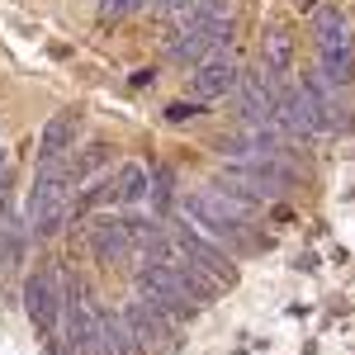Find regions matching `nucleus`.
<instances>
[{"label": "nucleus", "mask_w": 355, "mask_h": 355, "mask_svg": "<svg viewBox=\"0 0 355 355\" xmlns=\"http://www.w3.org/2000/svg\"><path fill=\"white\" fill-rule=\"evenodd\" d=\"M180 209H185V218L209 237V242H218L227 256H251V251H261V242L251 237V223H242V218H232V214H223L218 204L209 199V194L199 190V194H190V199H180Z\"/></svg>", "instance_id": "2"}, {"label": "nucleus", "mask_w": 355, "mask_h": 355, "mask_svg": "<svg viewBox=\"0 0 355 355\" xmlns=\"http://www.w3.org/2000/svg\"><path fill=\"white\" fill-rule=\"evenodd\" d=\"M261 67L270 71V76H289L294 71V33L284 24H275L266 33V43H261Z\"/></svg>", "instance_id": "14"}, {"label": "nucleus", "mask_w": 355, "mask_h": 355, "mask_svg": "<svg viewBox=\"0 0 355 355\" xmlns=\"http://www.w3.org/2000/svg\"><path fill=\"white\" fill-rule=\"evenodd\" d=\"M166 232H171V242L180 246V256L194 261L204 275H214V279L227 284V289L237 284V256H227L218 242H209L199 227H190V218H185V223H166Z\"/></svg>", "instance_id": "7"}, {"label": "nucleus", "mask_w": 355, "mask_h": 355, "mask_svg": "<svg viewBox=\"0 0 355 355\" xmlns=\"http://www.w3.org/2000/svg\"><path fill=\"white\" fill-rule=\"evenodd\" d=\"M114 204H147V166L137 162H123L119 175H114Z\"/></svg>", "instance_id": "18"}, {"label": "nucleus", "mask_w": 355, "mask_h": 355, "mask_svg": "<svg viewBox=\"0 0 355 355\" xmlns=\"http://www.w3.org/2000/svg\"><path fill=\"white\" fill-rule=\"evenodd\" d=\"M318 76L331 85V90H346L355 85V48H318Z\"/></svg>", "instance_id": "16"}, {"label": "nucleus", "mask_w": 355, "mask_h": 355, "mask_svg": "<svg viewBox=\"0 0 355 355\" xmlns=\"http://www.w3.org/2000/svg\"><path fill=\"white\" fill-rule=\"evenodd\" d=\"M313 38H318V48H355L351 19H346L336 5H327V10L313 15Z\"/></svg>", "instance_id": "15"}, {"label": "nucleus", "mask_w": 355, "mask_h": 355, "mask_svg": "<svg viewBox=\"0 0 355 355\" xmlns=\"http://www.w3.org/2000/svg\"><path fill=\"white\" fill-rule=\"evenodd\" d=\"M67 270L62 266H48V270H33L24 279V313H28V322H33V331L38 336H48L53 341V351H57V318H62V299H67Z\"/></svg>", "instance_id": "4"}, {"label": "nucleus", "mask_w": 355, "mask_h": 355, "mask_svg": "<svg viewBox=\"0 0 355 355\" xmlns=\"http://www.w3.org/2000/svg\"><path fill=\"white\" fill-rule=\"evenodd\" d=\"M57 355H100V313L81 284H67L62 318H57Z\"/></svg>", "instance_id": "3"}, {"label": "nucleus", "mask_w": 355, "mask_h": 355, "mask_svg": "<svg viewBox=\"0 0 355 355\" xmlns=\"http://www.w3.org/2000/svg\"><path fill=\"white\" fill-rule=\"evenodd\" d=\"M147 204H152V218H166V209L175 204V171L171 166L147 171Z\"/></svg>", "instance_id": "19"}, {"label": "nucleus", "mask_w": 355, "mask_h": 355, "mask_svg": "<svg viewBox=\"0 0 355 355\" xmlns=\"http://www.w3.org/2000/svg\"><path fill=\"white\" fill-rule=\"evenodd\" d=\"M152 81H157V71H147V67L133 71V90H142V85H152Z\"/></svg>", "instance_id": "23"}, {"label": "nucleus", "mask_w": 355, "mask_h": 355, "mask_svg": "<svg viewBox=\"0 0 355 355\" xmlns=\"http://www.w3.org/2000/svg\"><path fill=\"white\" fill-rule=\"evenodd\" d=\"M71 162H38L33 171V190H28V204H24V223L33 232V242H48L57 237L67 218H71Z\"/></svg>", "instance_id": "1"}, {"label": "nucleus", "mask_w": 355, "mask_h": 355, "mask_svg": "<svg viewBox=\"0 0 355 355\" xmlns=\"http://www.w3.org/2000/svg\"><path fill=\"white\" fill-rule=\"evenodd\" d=\"M199 100H175V105H166V123H190V119H199Z\"/></svg>", "instance_id": "21"}, {"label": "nucleus", "mask_w": 355, "mask_h": 355, "mask_svg": "<svg viewBox=\"0 0 355 355\" xmlns=\"http://www.w3.org/2000/svg\"><path fill=\"white\" fill-rule=\"evenodd\" d=\"M100 355H142L123 313H100Z\"/></svg>", "instance_id": "17"}, {"label": "nucleus", "mask_w": 355, "mask_h": 355, "mask_svg": "<svg viewBox=\"0 0 355 355\" xmlns=\"http://www.w3.org/2000/svg\"><path fill=\"white\" fill-rule=\"evenodd\" d=\"M237 110H242V123H270L275 114V76L266 71V67H256V71H242L237 76Z\"/></svg>", "instance_id": "9"}, {"label": "nucleus", "mask_w": 355, "mask_h": 355, "mask_svg": "<svg viewBox=\"0 0 355 355\" xmlns=\"http://www.w3.org/2000/svg\"><path fill=\"white\" fill-rule=\"evenodd\" d=\"M152 0H100L95 5V15L105 19V24H119V19H133V15H142Z\"/></svg>", "instance_id": "20"}, {"label": "nucleus", "mask_w": 355, "mask_h": 355, "mask_svg": "<svg viewBox=\"0 0 355 355\" xmlns=\"http://www.w3.org/2000/svg\"><path fill=\"white\" fill-rule=\"evenodd\" d=\"M157 5H162L166 15H185V10H190L194 0H157Z\"/></svg>", "instance_id": "22"}, {"label": "nucleus", "mask_w": 355, "mask_h": 355, "mask_svg": "<svg viewBox=\"0 0 355 355\" xmlns=\"http://www.w3.org/2000/svg\"><path fill=\"white\" fill-rule=\"evenodd\" d=\"M123 322H128V331H133V341H137V351L142 355H152L162 341H175V322L171 318H162L157 308L147 299H128V308H123Z\"/></svg>", "instance_id": "10"}, {"label": "nucleus", "mask_w": 355, "mask_h": 355, "mask_svg": "<svg viewBox=\"0 0 355 355\" xmlns=\"http://www.w3.org/2000/svg\"><path fill=\"white\" fill-rule=\"evenodd\" d=\"M85 242H90V256H95L100 266H123V261L137 251L133 232H128L123 218H100L90 232H85Z\"/></svg>", "instance_id": "12"}, {"label": "nucleus", "mask_w": 355, "mask_h": 355, "mask_svg": "<svg viewBox=\"0 0 355 355\" xmlns=\"http://www.w3.org/2000/svg\"><path fill=\"white\" fill-rule=\"evenodd\" d=\"M81 137V114L76 110H57L43 128H38V162H67L76 152Z\"/></svg>", "instance_id": "11"}, {"label": "nucleus", "mask_w": 355, "mask_h": 355, "mask_svg": "<svg viewBox=\"0 0 355 355\" xmlns=\"http://www.w3.org/2000/svg\"><path fill=\"white\" fill-rule=\"evenodd\" d=\"M137 299H147L162 318H171L175 327H180L194 308H199V303L190 299V289L175 279V270H171V266H152V261L137 270Z\"/></svg>", "instance_id": "6"}, {"label": "nucleus", "mask_w": 355, "mask_h": 355, "mask_svg": "<svg viewBox=\"0 0 355 355\" xmlns=\"http://www.w3.org/2000/svg\"><path fill=\"white\" fill-rule=\"evenodd\" d=\"M227 166V180L246 194V199H256V204H266V199H279L284 190H294L299 185V166L294 162H279V157H256V162H223Z\"/></svg>", "instance_id": "5"}, {"label": "nucleus", "mask_w": 355, "mask_h": 355, "mask_svg": "<svg viewBox=\"0 0 355 355\" xmlns=\"http://www.w3.org/2000/svg\"><path fill=\"white\" fill-rule=\"evenodd\" d=\"M237 76H242V67H237L227 53H214V57H204V62L190 71V95L199 100V105L227 100V95L237 90Z\"/></svg>", "instance_id": "8"}, {"label": "nucleus", "mask_w": 355, "mask_h": 355, "mask_svg": "<svg viewBox=\"0 0 355 355\" xmlns=\"http://www.w3.org/2000/svg\"><path fill=\"white\" fill-rule=\"evenodd\" d=\"M28 246H33V232H28L24 218H10L5 232H0V275H19L28 266Z\"/></svg>", "instance_id": "13"}]
</instances>
